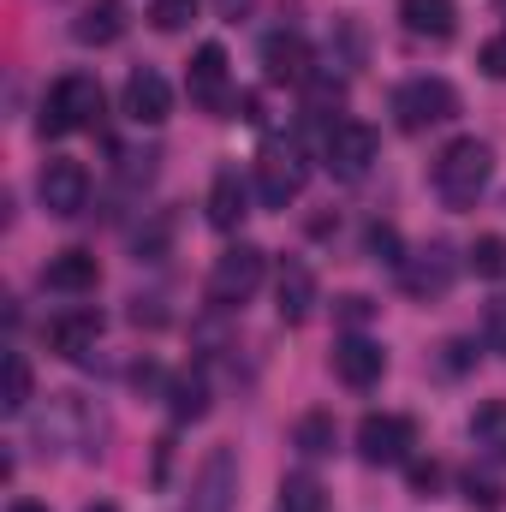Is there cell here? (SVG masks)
Returning <instances> with one entry per match:
<instances>
[{"label":"cell","instance_id":"obj_22","mask_svg":"<svg viewBox=\"0 0 506 512\" xmlns=\"http://www.w3.org/2000/svg\"><path fill=\"white\" fill-rule=\"evenodd\" d=\"M471 441L489 453V459H506V399H489L471 411Z\"/></svg>","mask_w":506,"mask_h":512},{"label":"cell","instance_id":"obj_24","mask_svg":"<svg viewBox=\"0 0 506 512\" xmlns=\"http://www.w3.org/2000/svg\"><path fill=\"white\" fill-rule=\"evenodd\" d=\"M30 387H36L30 358H24V352H6V399H0V411H6V417H18V411L30 405Z\"/></svg>","mask_w":506,"mask_h":512},{"label":"cell","instance_id":"obj_32","mask_svg":"<svg viewBox=\"0 0 506 512\" xmlns=\"http://www.w3.org/2000/svg\"><path fill=\"white\" fill-rule=\"evenodd\" d=\"M435 489H441V465H435V459H429V465H411V495H423V501H429Z\"/></svg>","mask_w":506,"mask_h":512},{"label":"cell","instance_id":"obj_33","mask_svg":"<svg viewBox=\"0 0 506 512\" xmlns=\"http://www.w3.org/2000/svg\"><path fill=\"white\" fill-rule=\"evenodd\" d=\"M465 489H471V501H483V507H501V489H495V483H489V477H483V483H477V477H471V483H465Z\"/></svg>","mask_w":506,"mask_h":512},{"label":"cell","instance_id":"obj_25","mask_svg":"<svg viewBox=\"0 0 506 512\" xmlns=\"http://www.w3.org/2000/svg\"><path fill=\"white\" fill-rule=\"evenodd\" d=\"M280 512H328V495H322V483L316 477H286L280 483Z\"/></svg>","mask_w":506,"mask_h":512},{"label":"cell","instance_id":"obj_13","mask_svg":"<svg viewBox=\"0 0 506 512\" xmlns=\"http://www.w3.org/2000/svg\"><path fill=\"white\" fill-rule=\"evenodd\" d=\"M262 72H268V84H310V78H316L310 42L292 36V30H274V36L262 42Z\"/></svg>","mask_w":506,"mask_h":512},{"label":"cell","instance_id":"obj_35","mask_svg":"<svg viewBox=\"0 0 506 512\" xmlns=\"http://www.w3.org/2000/svg\"><path fill=\"white\" fill-rule=\"evenodd\" d=\"M6 512H48V507H42V501H12Z\"/></svg>","mask_w":506,"mask_h":512},{"label":"cell","instance_id":"obj_23","mask_svg":"<svg viewBox=\"0 0 506 512\" xmlns=\"http://www.w3.org/2000/svg\"><path fill=\"white\" fill-rule=\"evenodd\" d=\"M334 417L328 411H304L298 423H292V447L304 453V459H322V453H334Z\"/></svg>","mask_w":506,"mask_h":512},{"label":"cell","instance_id":"obj_3","mask_svg":"<svg viewBox=\"0 0 506 512\" xmlns=\"http://www.w3.org/2000/svg\"><path fill=\"white\" fill-rule=\"evenodd\" d=\"M262 274H268V256L256 251V245H233V251L215 256V268H209V304L215 310H239V304H251L256 286H262Z\"/></svg>","mask_w":506,"mask_h":512},{"label":"cell","instance_id":"obj_2","mask_svg":"<svg viewBox=\"0 0 506 512\" xmlns=\"http://www.w3.org/2000/svg\"><path fill=\"white\" fill-rule=\"evenodd\" d=\"M102 108H108L102 84H96L90 72H66V78H54V90L42 96V120H36V131H42V137L90 131L96 120H102Z\"/></svg>","mask_w":506,"mask_h":512},{"label":"cell","instance_id":"obj_16","mask_svg":"<svg viewBox=\"0 0 506 512\" xmlns=\"http://www.w3.org/2000/svg\"><path fill=\"white\" fill-rule=\"evenodd\" d=\"M381 370H387V358H381L376 340H364V334H346L340 346H334V376L346 387H376Z\"/></svg>","mask_w":506,"mask_h":512},{"label":"cell","instance_id":"obj_18","mask_svg":"<svg viewBox=\"0 0 506 512\" xmlns=\"http://www.w3.org/2000/svg\"><path fill=\"white\" fill-rule=\"evenodd\" d=\"M96 280H102V262L90 251H60V256H48V268H42V286L48 292H96Z\"/></svg>","mask_w":506,"mask_h":512},{"label":"cell","instance_id":"obj_21","mask_svg":"<svg viewBox=\"0 0 506 512\" xmlns=\"http://www.w3.org/2000/svg\"><path fill=\"white\" fill-rule=\"evenodd\" d=\"M167 405H173V417H179V423H197V417H209V382H203V370H185V376H173V387H167Z\"/></svg>","mask_w":506,"mask_h":512},{"label":"cell","instance_id":"obj_10","mask_svg":"<svg viewBox=\"0 0 506 512\" xmlns=\"http://www.w3.org/2000/svg\"><path fill=\"white\" fill-rule=\"evenodd\" d=\"M185 90H191V102H197V108H209V114H221V108H227V48H221V42H203V48L191 54Z\"/></svg>","mask_w":506,"mask_h":512},{"label":"cell","instance_id":"obj_31","mask_svg":"<svg viewBox=\"0 0 506 512\" xmlns=\"http://www.w3.org/2000/svg\"><path fill=\"white\" fill-rule=\"evenodd\" d=\"M477 66H483L489 78H501V84H506V30H501V36H489V42H483V54H477Z\"/></svg>","mask_w":506,"mask_h":512},{"label":"cell","instance_id":"obj_30","mask_svg":"<svg viewBox=\"0 0 506 512\" xmlns=\"http://www.w3.org/2000/svg\"><path fill=\"white\" fill-rule=\"evenodd\" d=\"M346 102V84L340 78H310V108L322 114V108H340Z\"/></svg>","mask_w":506,"mask_h":512},{"label":"cell","instance_id":"obj_28","mask_svg":"<svg viewBox=\"0 0 506 512\" xmlns=\"http://www.w3.org/2000/svg\"><path fill=\"white\" fill-rule=\"evenodd\" d=\"M370 256H376V262H387V268H399V262H405V251H399V233H393L387 221H376V227H370Z\"/></svg>","mask_w":506,"mask_h":512},{"label":"cell","instance_id":"obj_5","mask_svg":"<svg viewBox=\"0 0 506 512\" xmlns=\"http://www.w3.org/2000/svg\"><path fill=\"white\" fill-rule=\"evenodd\" d=\"M376 155H381V137L364 120H334L328 137H322V167L334 179H364L376 167Z\"/></svg>","mask_w":506,"mask_h":512},{"label":"cell","instance_id":"obj_7","mask_svg":"<svg viewBox=\"0 0 506 512\" xmlns=\"http://www.w3.org/2000/svg\"><path fill=\"white\" fill-rule=\"evenodd\" d=\"M411 447H417V423L399 411H370L358 423V459L364 465H405Z\"/></svg>","mask_w":506,"mask_h":512},{"label":"cell","instance_id":"obj_1","mask_svg":"<svg viewBox=\"0 0 506 512\" xmlns=\"http://www.w3.org/2000/svg\"><path fill=\"white\" fill-rule=\"evenodd\" d=\"M489 173H495V149L483 137H453L435 155V197L447 209H477V197L489 191Z\"/></svg>","mask_w":506,"mask_h":512},{"label":"cell","instance_id":"obj_4","mask_svg":"<svg viewBox=\"0 0 506 512\" xmlns=\"http://www.w3.org/2000/svg\"><path fill=\"white\" fill-rule=\"evenodd\" d=\"M459 114V90L447 78H411L393 90V120L399 131H429V126H447Z\"/></svg>","mask_w":506,"mask_h":512},{"label":"cell","instance_id":"obj_34","mask_svg":"<svg viewBox=\"0 0 506 512\" xmlns=\"http://www.w3.org/2000/svg\"><path fill=\"white\" fill-rule=\"evenodd\" d=\"M340 316H346V322H364V316H370V298H340Z\"/></svg>","mask_w":506,"mask_h":512},{"label":"cell","instance_id":"obj_9","mask_svg":"<svg viewBox=\"0 0 506 512\" xmlns=\"http://www.w3.org/2000/svg\"><path fill=\"white\" fill-rule=\"evenodd\" d=\"M233 495H239V459H233V447H215L191 483L185 512H233Z\"/></svg>","mask_w":506,"mask_h":512},{"label":"cell","instance_id":"obj_17","mask_svg":"<svg viewBox=\"0 0 506 512\" xmlns=\"http://www.w3.org/2000/svg\"><path fill=\"white\" fill-rule=\"evenodd\" d=\"M399 24L423 42H453L459 30V0H399Z\"/></svg>","mask_w":506,"mask_h":512},{"label":"cell","instance_id":"obj_26","mask_svg":"<svg viewBox=\"0 0 506 512\" xmlns=\"http://www.w3.org/2000/svg\"><path fill=\"white\" fill-rule=\"evenodd\" d=\"M465 262H471V274H477V280H501V274H506V239H501V233H483V239L465 251Z\"/></svg>","mask_w":506,"mask_h":512},{"label":"cell","instance_id":"obj_12","mask_svg":"<svg viewBox=\"0 0 506 512\" xmlns=\"http://www.w3.org/2000/svg\"><path fill=\"white\" fill-rule=\"evenodd\" d=\"M173 114V84L155 66H137L126 78V120L131 126H161Z\"/></svg>","mask_w":506,"mask_h":512},{"label":"cell","instance_id":"obj_20","mask_svg":"<svg viewBox=\"0 0 506 512\" xmlns=\"http://www.w3.org/2000/svg\"><path fill=\"white\" fill-rule=\"evenodd\" d=\"M72 36H78L84 48H114V42L126 36V0H90V6L78 12Z\"/></svg>","mask_w":506,"mask_h":512},{"label":"cell","instance_id":"obj_11","mask_svg":"<svg viewBox=\"0 0 506 512\" xmlns=\"http://www.w3.org/2000/svg\"><path fill=\"white\" fill-rule=\"evenodd\" d=\"M453 274H459V262H453L447 245H423L417 256L399 262V280H405L411 298H441V292L453 286Z\"/></svg>","mask_w":506,"mask_h":512},{"label":"cell","instance_id":"obj_36","mask_svg":"<svg viewBox=\"0 0 506 512\" xmlns=\"http://www.w3.org/2000/svg\"><path fill=\"white\" fill-rule=\"evenodd\" d=\"M84 512H120V507H114V501H90Z\"/></svg>","mask_w":506,"mask_h":512},{"label":"cell","instance_id":"obj_19","mask_svg":"<svg viewBox=\"0 0 506 512\" xmlns=\"http://www.w3.org/2000/svg\"><path fill=\"white\" fill-rule=\"evenodd\" d=\"M209 227H221V233H233L245 215H251V191H245V179L233 173V167H221L215 173V185H209Z\"/></svg>","mask_w":506,"mask_h":512},{"label":"cell","instance_id":"obj_27","mask_svg":"<svg viewBox=\"0 0 506 512\" xmlns=\"http://www.w3.org/2000/svg\"><path fill=\"white\" fill-rule=\"evenodd\" d=\"M197 6H203V0H149V24L173 36V30H185V24L197 18Z\"/></svg>","mask_w":506,"mask_h":512},{"label":"cell","instance_id":"obj_8","mask_svg":"<svg viewBox=\"0 0 506 512\" xmlns=\"http://www.w3.org/2000/svg\"><path fill=\"white\" fill-rule=\"evenodd\" d=\"M36 197H42V209H48V215H78V209L90 203V167H84V161H72V155L48 161V167H42V179H36Z\"/></svg>","mask_w":506,"mask_h":512},{"label":"cell","instance_id":"obj_15","mask_svg":"<svg viewBox=\"0 0 506 512\" xmlns=\"http://www.w3.org/2000/svg\"><path fill=\"white\" fill-rule=\"evenodd\" d=\"M102 310H66V316H54L48 322V346L60 352V358H72V364H84L90 352H96V340H102Z\"/></svg>","mask_w":506,"mask_h":512},{"label":"cell","instance_id":"obj_6","mask_svg":"<svg viewBox=\"0 0 506 512\" xmlns=\"http://www.w3.org/2000/svg\"><path fill=\"white\" fill-rule=\"evenodd\" d=\"M304 179H310V167H304V155H298L292 143H268V149L256 155V197H262V209L298 203V197H304Z\"/></svg>","mask_w":506,"mask_h":512},{"label":"cell","instance_id":"obj_29","mask_svg":"<svg viewBox=\"0 0 506 512\" xmlns=\"http://www.w3.org/2000/svg\"><path fill=\"white\" fill-rule=\"evenodd\" d=\"M483 346L506 358V298H495V304L483 310Z\"/></svg>","mask_w":506,"mask_h":512},{"label":"cell","instance_id":"obj_14","mask_svg":"<svg viewBox=\"0 0 506 512\" xmlns=\"http://www.w3.org/2000/svg\"><path fill=\"white\" fill-rule=\"evenodd\" d=\"M274 310H280L286 328H304V322H310V310H316V274H310V262H280Z\"/></svg>","mask_w":506,"mask_h":512}]
</instances>
